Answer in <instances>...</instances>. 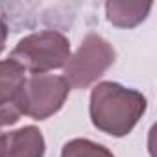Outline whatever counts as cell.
<instances>
[{
	"mask_svg": "<svg viewBox=\"0 0 157 157\" xmlns=\"http://www.w3.org/2000/svg\"><path fill=\"white\" fill-rule=\"evenodd\" d=\"M148 109L142 93L124 87L117 82H100L94 85L89 100L93 126L111 137H126L139 124Z\"/></svg>",
	"mask_w": 157,
	"mask_h": 157,
	"instance_id": "6da1fadb",
	"label": "cell"
},
{
	"mask_svg": "<svg viewBox=\"0 0 157 157\" xmlns=\"http://www.w3.org/2000/svg\"><path fill=\"white\" fill-rule=\"evenodd\" d=\"M70 57V41L57 30H41L22 37L11 50L10 59L17 61L26 72L46 74L63 68Z\"/></svg>",
	"mask_w": 157,
	"mask_h": 157,
	"instance_id": "7a4b0ae2",
	"label": "cell"
},
{
	"mask_svg": "<svg viewBox=\"0 0 157 157\" xmlns=\"http://www.w3.org/2000/svg\"><path fill=\"white\" fill-rule=\"evenodd\" d=\"M117 52L109 41L98 33H87L65 65V80L72 89H87L113 67Z\"/></svg>",
	"mask_w": 157,
	"mask_h": 157,
	"instance_id": "3957f363",
	"label": "cell"
},
{
	"mask_svg": "<svg viewBox=\"0 0 157 157\" xmlns=\"http://www.w3.org/2000/svg\"><path fill=\"white\" fill-rule=\"evenodd\" d=\"M70 85L57 74H32L22 93V115L33 120H46L67 102Z\"/></svg>",
	"mask_w": 157,
	"mask_h": 157,
	"instance_id": "277c9868",
	"label": "cell"
},
{
	"mask_svg": "<svg viewBox=\"0 0 157 157\" xmlns=\"http://www.w3.org/2000/svg\"><path fill=\"white\" fill-rule=\"evenodd\" d=\"M26 70L13 59H0V128L13 126L22 117Z\"/></svg>",
	"mask_w": 157,
	"mask_h": 157,
	"instance_id": "5b68a950",
	"label": "cell"
},
{
	"mask_svg": "<svg viewBox=\"0 0 157 157\" xmlns=\"http://www.w3.org/2000/svg\"><path fill=\"white\" fill-rule=\"evenodd\" d=\"M44 151L46 142L43 131L35 126H24L2 135L0 157H44Z\"/></svg>",
	"mask_w": 157,
	"mask_h": 157,
	"instance_id": "8992f818",
	"label": "cell"
},
{
	"mask_svg": "<svg viewBox=\"0 0 157 157\" xmlns=\"http://www.w3.org/2000/svg\"><path fill=\"white\" fill-rule=\"evenodd\" d=\"M153 4L151 2H105V17L117 28H135L146 21Z\"/></svg>",
	"mask_w": 157,
	"mask_h": 157,
	"instance_id": "52a82bcc",
	"label": "cell"
},
{
	"mask_svg": "<svg viewBox=\"0 0 157 157\" xmlns=\"http://www.w3.org/2000/svg\"><path fill=\"white\" fill-rule=\"evenodd\" d=\"M61 157H115L109 148L91 139H72L65 142Z\"/></svg>",
	"mask_w": 157,
	"mask_h": 157,
	"instance_id": "ba28073f",
	"label": "cell"
},
{
	"mask_svg": "<svg viewBox=\"0 0 157 157\" xmlns=\"http://www.w3.org/2000/svg\"><path fill=\"white\" fill-rule=\"evenodd\" d=\"M8 24L4 22V19H2V15H0V54L4 52V48H6V41H8Z\"/></svg>",
	"mask_w": 157,
	"mask_h": 157,
	"instance_id": "9c48e42d",
	"label": "cell"
},
{
	"mask_svg": "<svg viewBox=\"0 0 157 157\" xmlns=\"http://www.w3.org/2000/svg\"><path fill=\"white\" fill-rule=\"evenodd\" d=\"M2 135H4V133H2V131H0V142H2Z\"/></svg>",
	"mask_w": 157,
	"mask_h": 157,
	"instance_id": "30bf717a",
	"label": "cell"
}]
</instances>
